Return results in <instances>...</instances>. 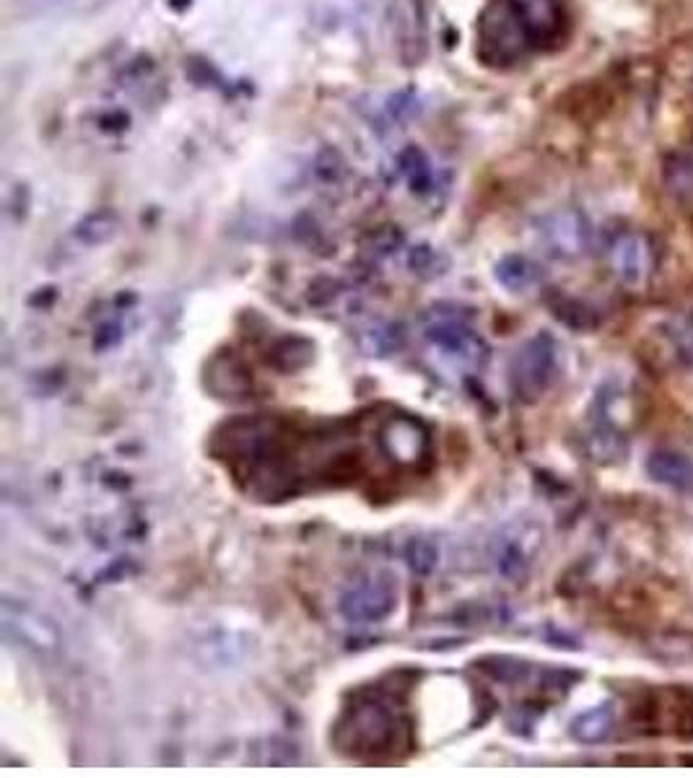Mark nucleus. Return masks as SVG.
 Wrapping results in <instances>:
<instances>
[{"label":"nucleus","mask_w":693,"mask_h":778,"mask_svg":"<svg viewBox=\"0 0 693 778\" xmlns=\"http://www.w3.org/2000/svg\"><path fill=\"white\" fill-rule=\"evenodd\" d=\"M481 58L488 66H514L529 47V37L514 13L509 0H496L483 11L478 21Z\"/></svg>","instance_id":"f257e3e1"},{"label":"nucleus","mask_w":693,"mask_h":778,"mask_svg":"<svg viewBox=\"0 0 693 778\" xmlns=\"http://www.w3.org/2000/svg\"><path fill=\"white\" fill-rule=\"evenodd\" d=\"M607 262H611V270L618 278V283L634 288V291L650 283L654 265H657L652 241L638 231L618 233L611 249H607Z\"/></svg>","instance_id":"f03ea898"},{"label":"nucleus","mask_w":693,"mask_h":778,"mask_svg":"<svg viewBox=\"0 0 693 778\" xmlns=\"http://www.w3.org/2000/svg\"><path fill=\"white\" fill-rule=\"evenodd\" d=\"M509 3L527 31L529 44L541 47L558 39L564 29V8L558 0H509Z\"/></svg>","instance_id":"7ed1b4c3"},{"label":"nucleus","mask_w":693,"mask_h":778,"mask_svg":"<svg viewBox=\"0 0 693 778\" xmlns=\"http://www.w3.org/2000/svg\"><path fill=\"white\" fill-rule=\"evenodd\" d=\"M543 237L558 257H580L590 245V223L580 210H558L545 218Z\"/></svg>","instance_id":"20e7f679"},{"label":"nucleus","mask_w":693,"mask_h":778,"mask_svg":"<svg viewBox=\"0 0 693 778\" xmlns=\"http://www.w3.org/2000/svg\"><path fill=\"white\" fill-rule=\"evenodd\" d=\"M644 470L657 486L675 490V493L693 496V459L675 449H654L646 457Z\"/></svg>","instance_id":"39448f33"},{"label":"nucleus","mask_w":693,"mask_h":778,"mask_svg":"<svg viewBox=\"0 0 693 778\" xmlns=\"http://www.w3.org/2000/svg\"><path fill=\"white\" fill-rule=\"evenodd\" d=\"M662 184L667 198L675 202L677 210L693 216V156L670 153L662 167Z\"/></svg>","instance_id":"423d86ee"},{"label":"nucleus","mask_w":693,"mask_h":778,"mask_svg":"<svg viewBox=\"0 0 693 778\" xmlns=\"http://www.w3.org/2000/svg\"><path fill=\"white\" fill-rule=\"evenodd\" d=\"M613 721H615L613 708L597 706V708H592V711L582 714L580 719L572 724V731H574L576 739H582V742L595 745V742H603V739H607V735L613 731Z\"/></svg>","instance_id":"0eeeda50"},{"label":"nucleus","mask_w":693,"mask_h":778,"mask_svg":"<svg viewBox=\"0 0 693 778\" xmlns=\"http://www.w3.org/2000/svg\"><path fill=\"white\" fill-rule=\"evenodd\" d=\"M665 335L677 361L693 369V315L670 319Z\"/></svg>","instance_id":"6e6552de"},{"label":"nucleus","mask_w":693,"mask_h":778,"mask_svg":"<svg viewBox=\"0 0 693 778\" xmlns=\"http://www.w3.org/2000/svg\"><path fill=\"white\" fill-rule=\"evenodd\" d=\"M498 276H502L506 286L522 288V286L533 283L537 270H535L533 262L525 260V257H506V260L502 262V268H498Z\"/></svg>","instance_id":"1a4fd4ad"},{"label":"nucleus","mask_w":693,"mask_h":778,"mask_svg":"<svg viewBox=\"0 0 693 778\" xmlns=\"http://www.w3.org/2000/svg\"><path fill=\"white\" fill-rule=\"evenodd\" d=\"M400 169L408 174L413 187L426 184L428 177H432V167H428L426 156L418 148H408V151L400 153Z\"/></svg>","instance_id":"9d476101"}]
</instances>
